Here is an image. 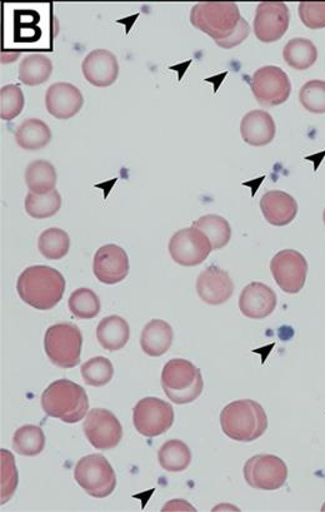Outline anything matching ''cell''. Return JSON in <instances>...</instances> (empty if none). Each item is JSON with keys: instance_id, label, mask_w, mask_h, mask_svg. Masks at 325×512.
Listing matches in <instances>:
<instances>
[{"instance_id": "1", "label": "cell", "mask_w": 325, "mask_h": 512, "mask_svg": "<svg viewBox=\"0 0 325 512\" xmlns=\"http://www.w3.org/2000/svg\"><path fill=\"white\" fill-rule=\"evenodd\" d=\"M190 23L213 39L217 46L232 49L249 37L250 27L233 2H203L190 11Z\"/></svg>"}, {"instance_id": "2", "label": "cell", "mask_w": 325, "mask_h": 512, "mask_svg": "<svg viewBox=\"0 0 325 512\" xmlns=\"http://www.w3.org/2000/svg\"><path fill=\"white\" fill-rule=\"evenodd\" d=\"M17 291L28 306L39 311H49L62 301L65 278L52 267H28L18 278Z\"/></svg>"}, {"instance_id": "3", "label": "cell", "mask_w": 325, "mask_h": 512, "mask_svg": "<svg viewBox=\"0 0 325 512\" xmlns=\"http://www.w3.org/2000/svg\"><path fill=\"white\" fill-rule=\"evenodd\" d=\"M220 426L229 439L252 442L267 431L268 417L258 402L239 400L224 407L220 414Z\"/></svg>"}, {"instance_id": "4", "label": "cell", "mask_w": 325, "mask_h": 512, "mask_svg": "<svg viewBox=\"0 0 325 512\" xmlns=\"http://www.w3.org/2000/svg\"><path fill=\"white\" fill-rule=\"evenodd\" d=\"M45 415L65 424H77L89 411L87 392L82 386L69 380H58L48 386L42 395Z\"/></svg>"}, {"instance_id": "5", "label": "cell", "mask_w": 325, "mask_h": 512, "mask_svg": "<svg viewBox=\"0 0 325 512\" xmlns=\"http://www.w3.org/2000/svg\"><path fill=\"white\" fill-rule=\"evenodd\" d=\"M162 387L174 404H192L204 389L202 372L188 360H170L162 372Z\"/></svg>"}, {"instance_id": "6", "label": "cell", "mask_w": 325, "mask_h": 512, "mask_svg": "<svg viewBox=\"0 0 325 512\" xmlns=\"http://www.w3.org/2000/svg\"><path fill=\"white\" fill-rule=\"evenodd\" d=\"M82 346V331L72 323H57L45 332V354L49 361L60 369H73L80 364Z\"/></svg>"}, {"instance_id": "7", "label": "cell", "mask_w": 325, "mask_h": 512, "mask_svg": "<svg viewBox=\"0 0 325 512\" xmlns=\"http://www.w3.org/2000/svg\"><path fill=\"white\" fill-rule=\"evenodd\" d=\"M74 479L95 499H104L112 495L117 486V476L112 465L100 454L82 457L75 466Z\"/></svg>"}, {"instance_id": "8", "label": "cell", "mask_w": 325, "mask_h": 512, "mask_svg": "<svg viewBox=\"0 0 325 512\" xmlns=\"http://www.w3.org/2000/svg\"><path fill=\"white\" fill-rule=\"evenodd\" d=\"M249 84L255 99L264 107L280 106L288 101L292 93L288 74L279 67L259 68L250 78Z\"/></svg>"}, {"instance_id": "9", "label": "cell", "mask_w": 325, "mask_h": 512, "mask_svg": "<svg viewBox=\"0 0 325 512\" xmlns=\"http://www.w3.org/2000/svg\"><path fill=\"white\" fill-rule=\"evenodd\" d=\"M170 257L184 267L202 265L213 251L212 243L197 227H188L174 233L168 247Z\"/></svg>"}, {"instance_id": "10", "label": "cell", "mask_w": 325, "mask_h": 512, "mask_svg": "<svg viewBox=\"0 0 325 512\" xmlns=\"http://www.w3.org/2000/svg\"><path fill=\"white\" fill-rule=\"evenodd\" d=\"M173 422V406L157 397H145L134 407L135 430L145 437H157L165 434L173 426Z\"/></svg>"}, {"instance_id": "11", "label": "cell", "mask_w": 325, "mask_h": 512, "mask_svg": "<svg viewBox=\"0 0 325 512\" xmlns=\"http://www.w3.org/2000/svg\"><path fill=\"white\" fill-rule=\"evenodd\" d=\"M244 479L253 489L275 491L287 482L288 467L278 456H253L245 462Z\"/></svg>"}, {"instance_id": "12", "label": "cell", "mask_w": 325, "mask_h": 512, "mask_svg": "<svg viewBox=\"0 0 325 512\" xmlns=\"http://www.w3.org/2000/svg\"><path fill=\"white\" fill-rule=\"evenodd\" d=\"M270 271L280 290L295 295L303 290L308 275V262L302 253L283 250L270 262Z\"/></svg>"}, {"instance_id": "13", "label": "cell", "mask_w": 325, "mask_h": 512, "mask_svg": "<svg viewBox=\"0 0 325 512\" xmlns=\"http://www.w3.org/2000/svg\"><path fill=\"white\" fill-rule=\"evenodd\" d=\"M84 434L94 449H115L122 441L123 427L112 411L93 409L84 421Z\"/></svg>"}, {"instance_id": "14", "label": "cell", "mask_w": 325, "mask_h": 512, "mask_svg": "<svg viewBox=\"0 0 325 512\" xmlns=\"http://www.w3.org/2000/svg\"><path fill=\"white\" fill-rule=\"evenodd\" d=\"M290 13L282 2L260 3L255 11L254 34L262 43H275L287 33Z\"/></svg>"}, {"instance_id": "15", "label": "cell", "mask_w": 325, "mask_h": 512, "mask_svg": "<svg viewBox=\"0 0 325 512\" xmlns=\"http://www.w3.org/2000/svg\"><path fill=\"white\" fill-rule=\"evenodd\" d=\"M94 276L105 285H117L129 273L127 252L117 245H105L95 253L93 260Z\"/></svg>"}, {"instance_id": "16", "label": "cell", "mask_w": 325, "mask_h": 512, "mask_svg": "<svg viewBox=\"0 0 325 512\" xmlns=\"http://www.w3.org/2000/svg\"><path fill=\"white\" fill-rule=\"evenodd\" d=\"M197 292L203 302L219 306L233 296L234 283L227 271L218 266H209L198 277Z\"/></svg>"}, {"instance_id": "17", "label": "cell", "mask_w": 325, "mask_h": 512, "mask_svg": "<svg viewBox=\"0 0 325 512\" xmlns=\"http://www.w3.org/2000/svg\"><path fill=\"white\" fill-rule=\"evenodd\" d=\"M82 72L84 78L94 87L113 86L119 76L118 59L107 49H95L84 58Z\"/></svg>"}, {"instance_id": "18", "label": "cell", "mask_w": 325, "mask_h": 512, "mask_svg": "<svg viewBox=\"0 0 325 512\" xmlns=\"http://www.w3.org/2000/svg\"><path fill=\"white\" fill-rule=\"evenodd\" d=\"M84 97L82 92L73 84L59 82L48 88L45 94V107L50 116L58 119H70L83 108Z\"/></svg>"}, {"instance_id": "19", "label": "cell", "mask_w": 325, "mask_h": 512, "mask_svg": "<svg viewBox=\"0 0 325 512\" xmlns=\"http://www.w3.org/2000/svg\"><path fill=\"white\" fill-rule=\"evenodd\" d=\"M277 303V295L272 288L262 282H252L240 293L239 310L252 320H263L272 315Z\"/></svg>"}, {"instance_id": "20", "label": "cell", "mask_w": 325, "mask_h": 512, "mask_svg": "<svg viewBox=\"0 0 325 512\" xmlns=\"http://www.w3.org/2000/svg\"><path fill=\"white\" fill-rule=\"evenodd\" d=\"M265 220L275 227L288 226L298 215V203L289 193L283 191H269L260 200Z\"/></svg>"}, {"instance_id": "21", "label": "cell", "mask_w": 325, "mask_h": 512, "mask_svg": "<svg viewBox=\"0 0 325 512\" xmlns=\"http://www.w3.org/2000/svg\"><path fill=\"white\" fill-rule=\"evenodd\" d=\"M277 133L274 119L262 109H255L245 114L240 123V134L249 146L264 147L273 142Z\"/></svg>"}, {"instance_id": "22", "label": "cell", "mask_w": 325, "mask_h": 512, "mask_svg": "<svg viewBox=\"0 0 325 512\" xmlns=\"http://www.w3.org/2000/svg\"><path fill=\"white\" fill-rule=\"evenodd\" d=\"M173 328L163 320H152L143 328L140 346L150 357L167 354L173 344Z\"/></svg>"}, {"instance_id": "23", "label": "cell", "mask_w": 325, "mask_h": 512, "mask_svg": "<svg viewBox=\"0 0 325 512\" xmlns=\"http://www.w3.org/2000/svg\"><path fill=\"white\" fill-rule=\"evenodd\" d=\"M130 328L128 322L119 316L103 318L97 327L100 346L109 352L122 350L128 344Z\"/></svg>"}, {"instance_id": "24", "label": "cell", "mask_w": 325, "mask_h": 512, "mask_svg": "<svg viewBox=\"0 0 325 512\" xmlns=\"http://www.w3.org/2000/svg\"><path fill=\"white\" fill-rule=\"evenodd\" d=\"M50 139H52V131L47 123L37 118L27 119L15 131V141L25 151H38L47 147Z\"/></svg>"}, {"instance_id": "25", "label": "cell", "mask_w": 325, "mask_h": 512, "mask_svg": "<svg viewBox=\"0 0 325 512\" xmlns=\"http://www.w3.org/2000/svg\"><path fill=\"white\" fill-rule=\"evenodd\" d=\"M57 178V171L53 164L44 159L29 163L25 169V183H27L29 191L37 193V195H44V193L55 190Z\"/></svg>"}, {"instance_id": "26", "label": "cell", "mask_w": 325, "mask_h": 512, "mask_svg": "<svg viewBox=\"0 0 325 512\" xmlns=\"http://www.w3.org/2000/svg\"><path fill=\"white\" fill-rule=\"evenodd\" d=\"M53 73V63L44 54H29L20 63L19 81L25 86H40L48 81Z\"/></svg>"}, {"instance_id": "27", "label": "cell", "mask_w": 325, "mask_h": 512, "mask_svg": "<svg viewBox=\"0 0 325 512\" xmlns=\"http://www.w3.org/2000/svg\"><path fill=\"white\" fill-rule=\"evenodd\" d=\"M283 58L289 67L297 69V71H305L317 62L318 49L309 39H290L283 49Z\"/></svg>"}, {"instance_id": "28", "label": "cell", "mask_w": 325, "mask_h": 512, "mask_svg": "<svg viewBox=\"0 0 325 512\" xmlns=\"http://www.w3.org/2000/svg\"><path fill=\"white\" fill-rule=\"evenodd\" d=\"M158 460L165 471L182 472L187 470L192 462V452L183 441L169 440L160 447Z\"/></svg>"}, {"instance_id": "29", "label": "cell", "mask_w": 325, "mask_h": 512, "mask_svg": "<svg viewBox=\"0 0 325 512\" xmlns=\"http://www.w3.org/2000/svg\"><path fill=\"white\" fill-rule=\"evenodd\" d=\"M193 226L202 231L212 243L213 250H220L228 245L232 238V228L224 217L218 215H205L198 221L193 222Z\"/></svg>"}, {"instance_id": "30", "label": "cell", "mask_w": 325, "mask_h": 512, "mask_svg": "<svg viewBox=\"0 0 325 512\" xmlns=\"http://www.w3.org/2000/svg\"><path fill=\"white\" fill-rule=\"evenodd\" d=\"M25 212L35 220H45L55 215L62 207V197L57 190L37 195V193L29 192L25 198Z\"/></svg>"}, {"instance_id": "31", "label": "cell", "mask_w": 325, "mask_h": 512, "mask_svg": "<svg viewBox=\"0 0 325 512\" xmlns=\"http://www.w3.org/2000/svg\"><path fill=\"white\" fill-rule=\"evenodd\" d=\"M45 447V435L42 429L34 425H25L15 431L13 449L22 456H38Z\"/></svg>"}, {"instance_id": "32", "label": "cell", "mask_w": 325, "mask_h": 512, "mask_svg": "<svg viewBox=\"0 0 325 512\" xmlns=\"http://www.w3.org/2000/svg\"><path fill=\"white\" fill-rule=\"evenodd\" d=\"M39 252L50 261L62 260L68 255L70 238L67 232L60 228H48L38 240Z\"/></svg>"}, {"instance_id": "33", "label": "cell", "mask_w": 325, "mask_h": 512, "mask_svg": "<svg viewBox=\"0 0 325 512\" xmlns=\"http://www.w3.org/2000/svg\"><path fill=\"white\" fill-rule=\"evenodd\" d=\"M69 311L79 320H92L99 315V297L89 288H78L69 297Z\"/></svg>"}, {"instance_id": "34", "label": "cell", "mask_w": 325, "mask_h": 512, "mask_svg": "<svg viewBox=\"0 0 325 512\" xmlns=\"http://www.w3.org/2000/svg\"><path fill=\"white\" fill-rule=\"evenodd\" d=\"M85 384L93 387L108 385L113 380L114 367L105 357L98 356L90 359L80 367Z\"/></svg>"}, {"instance_id": "35", "label": "cell", "mask_w": 325, "mask_h": 512, "mask_svg": "<svg viewBox=\"0 0 325 512\" xmlns=\"http://www.w3.org/2000/svg\"><path fill=\"white\" fill-rule=\"evenodd\" d=\"M25 98L17 84H8L0 89V117L3 121H12L23 112Z\"/></svg>"}, {"instance_id": "36", "label": "cell", "mask_w": 325, "mask_h": 512, "mask_svg": "<svg viewBox=\"0 0 325 512\" xmlns=\"http://www.w3.org/2000/svg\"><path fill=\"white\" fill-rule=\"evenodd\" d=\"M299 102L310 113H325V82L315 79L305 83L299 92Z\"/></svg>"}, {"instance_id": "37", "label": "cell", "mask_w": 325, "mask_h": 512, "mask_svg": "<svg viewBox=\"0 0 325 512\" xmlns=\"http://www.w3.org/2000/svg\"><path fill=\"white\" fill-rule=\"evenodd\" d=\"M2 455V505L12 499L18 486V471L14 457L8 450L0 451Z\"/></svg>"}, {"instance_id": "38", "label": "cell", "mask_w": 325, "mask_h": 512, "mask_svg": "<svg viewBox=\"0 0 325 512\" xmlns=\"http://www.w3.org/2000/svg\"><path fill=\"white\" fill-rule=\"evenodd\" d=\"M300 21L309 29L325 28V2H302L298 8Z\"/></svg>"}, {"instance_id": "39", "label": "cell", "mask_w": 325, "mask_h": 512, "mask_svg": "<svg viewBox=\"0 0 325 512\" xmlns=\"http://www.w3.org/2000/svg\"><path fill=\"white\" fill-rule=\"evenodd\" d=\"M174 506L175 509H180V510H184V509H189V510H194L192 506L188 505L187 502H184L183 500H173L172 502H170L169 505L167 506H164V511L165 510H168L169 507H172Z\"/></svg>"}, {"instance_id": "40", "label": "cell", "mask_w": 325, "mask_h": 512, "mask_svg": "<svg viewBox=\"0 0 325 512\" xmlns=\"http://www.w3.org/2000/svg\"><path fill=\"white\" fill-rule=\"evenodd\" d=\"M323 220H324V225H325V211H324V215H323Z\"/></svg>"}, {"instance_id": "41", "label": "cell", "mask_w": 325, "mask_h": 512, "mask_svg": "<svg viewBox=\"0 0 325 512\" xmlns=\"http://www.w3.org/2000/svg\"><path fill=\"white\" fill-rule=\"evenodd\" d=\"M323 511H325V505L323 506Z\"/></svg>"}]
</instances>
